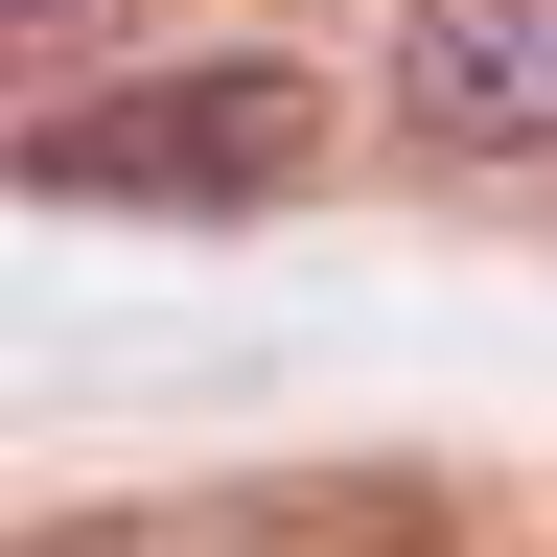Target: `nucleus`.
<instances>
[{
  "mask_svg": "<svg viewBox=\"0 0 557 557\" xmlns=\"http://www.w3.org/2000/svg\"><path fill=\"white\" fill-rule=\"evenodd\" d=\"M0 163L47 209H278L325 163V94L278 47H186V70H94V94L0 116Z\"/></svg>",
  "mask_w": 557,
  "mask_h": 557,
  "instance_id": "nucleus-1",
  "label": "nucleus"
},
{
  "mask_svg": "<svg viewBox=\"0 0 557 557\" xmlns=\"http://www.w3.org/2000/svg\"><path fill=\"white\" fill-rule=\"evenodd\" d=\"M395 116L442 163H557V0H395Z\"/></svg>",
  "mask_w": 557,
  "mask_h": 557,
  "instance_id": "nucleus-2",
  "label": "nucleus"
},
{
  "mask_svg": "<svg viewBox=\"0 0 557 557\" xmlns=\"http://www.w3.org/2000/svg\"><path fill=\"white\" fill-rule=\"evenodd\" d=\"M139 0H0V70H70V47H116Z\"/></svg>",
  "mask_w": 557,
  "mask_h": 557,
  "instance_id": "nucleus-3",
  "label": "nucleus"
}]
</instances>
